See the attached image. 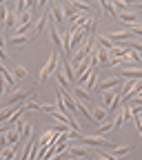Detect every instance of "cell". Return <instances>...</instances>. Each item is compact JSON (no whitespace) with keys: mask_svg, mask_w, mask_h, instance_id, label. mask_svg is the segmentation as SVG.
<instances>
[{"mask_svg":"<svg viewBox=\"0 0 142 160\" xmlns=\"http://www.w3.org/2000/svg\"><path fill=\"white\" fill-rule=\"evenodd\" d=\"M78 142H82V145H98V147H107L109 151L115 147V142H109V140L105 138V136H80L78 138Z\"/></svg>","mask_w":142,"mask_h":160,"instance_id":"cell-1","label":"cell"},{"mask_svg":"<svg viewBox=\"0 0 142 160\" xmlns=\"http://www.w3.org/2000/svg\"><path fill=\"white\" fill-rule=\"evenodd\" d=\"M58 58H60V53L58 51H53L51 56H49V60H47V65L40 69V76H38V82H45V80L56 71V67H58Z\"/></svg>","mask_w":142,"mask_h":160,"instance_id":"cell-2","label":"cell"},{"mask_svg":"<svg viewBox=\"0 0 142 160\" xmlns=\"http://www.w3.org/2000/svg\"><path fill=\"white\" fill-rule=\"evenodd\" d=\"M29 96H31V89H16V91H11L9 98H7V107H13L16 102H18V105L27 102Z\"/></svg>","mask_w":142,"mask_h":160,"instance_id":"cell-3","label":"cell"},{"mask_svg":"<svg viewBox=\"0 0 142 160\" xmlns=\"http://www.w3.org/2000/svg\"><path fill=\"white\" fill-rule=\"evenodd\" d=\"M122 85H125L122 76H113V78H105V80H100L95 89H100V91H111V89H115V87H122Z\"/></svg>","mask_w":142,"mask_h":160,"instance_id":"cell-4","label":"cell"},{"mask_svg":"<svg viewBox=\"0 0 142 160\" xmlns=\"http://www.w3.org/2000/svg\"><path fill=\"white\" fill-rule=\"evenodd\" d=\"M67 153H69V158H85L91 153V149L82 142H78V145H67Z\"/></svg>","mask_w":142,"mask_h":160,"instance_id":"cell-5","label":"cell"},{"mask_svg":"<svg viewBox=\"0 0 142 160\" xmlns=\"http://www.w3.org/2000/svg\"><path fill=\"white\" fill-rule=\"evenodd\" d=\"M53 76H56V80H58L60 89H67V91H71V89H73V85H71L69 80H67V76H65V69H62V67H56Z\"/></svg>","mask_w":142,"mask_h":160,"instance_id":"cell-6","label":"cell"},{"mask_svg":"<svg viewBox=\"0 0 142 160\" xmlns=\"http://www.w3.org/2000/svg\"><path fill=\"white\" fill-rule=\"evenodd\" d=\"M49 16L56 18V27H58V29L65 25V13H62V7H60V5H51V7H49Z\"/></svg>","mask_w":142,"mask_h":160,"instance_id":"cell-7","label":"cell"},{"mask_svg":"<svg viewBox=\"0 0 142 160\" xmlns=\"http://www.w3.org/2000/svg\"><path fill=\"white\" fill-rule=\"evenodd\" d=\"M49 18H51L49 11H47L45 16H40V18H38V22H36V27H33V36H40V33H42V31L49 27Z\"/></svg>","mask_w":142,"mask_h":160,"instance_id":"cell-8","label":"cell"},{"mask_svg":"<svg viewBox=\"0 0 142 160\" xmlns=\"http://www.w3.org/2000/svg\"><path fill=\"white\" fill-rule=\"evenodd\" d=\"M33 38H36V36H33V31H29L27 36H11V38H9V42H11L13 47H18V45H25V42H31Z\"/></svg>","mask_w":142,"mask_h":160,"instance_id":"cell-9","label":"cell"},{"mask_svg":"<svg viewBox=\"0 0 142 160\" xmlns=\"http://www.w3.org/2000/svg\"><path fill=\"white\" fill-rule=\"evenodd\" d=\"M113 100H115V89H111V91H102V107H105L107 111L111 109Z\"/></svg>","mask_w":142,"mask_h":160,"instance_id":"cell-10","label":"cell"},{"mask_svg":"<svg viewBox=\"0 0 142 160\" xmlns=\"http://www.w3.org/2000/svg\"><path fill=\"white\" fill-rule=\"evenodd\" d=\"M91 118L95 120V122H102V120L107 118V109L105 107H93L91 109Z\"/></svg>","mask_w":142,"mask_h":160,"instance_id":"cell-11","label":"cell"},{"mask_svg":"<svg viewBox=\"0 0 142 160\" xmlns=\"http://www.w3.org/2000/svg\"><path fill=\"white\" fill-rule=\"evenodd\" d=\"M60 36H62V49H65V53H71V31L65 29Z\"/></svg>","mask_w":142,"mask_h":160,"instance_id":"cell-12","label":"cell"},{"mask_svg":"<svg viewBox=\"0 0 142 160\" xmlns=\"http://www.w3.org/2000/svg\"><path fill=\"white\" fill-rule=\"evenodd\" d=\"M16 25H18V16H16V11H13V9H9L7 20H5V27H7V29H16Z\"/></svg>","mask_w":142,"mask_h":160,"instance_id":"cell-13","label":"cell"},{"mask_svg":"<svg viewBox=\"0 0 142 160\" xmlns=\"http://www.w3.org/2000/svg\"><path fill=\"white\" fill-rule=\"evenodd\" d=\"M62 69H65L67 80H69L71 85H76V73H73V69H71V65H69V60H65V62H62Z\"/></svg>","mask_w":142,"mask_h":160,"instance_id":"cell-14","label":"cell"},{"mask_svg":"<svg viewBox=\"0 0 142 160\" xmlns=\"http://www.w3.org/2000/svg\"><path fill=\"white\" fill-rule=\"evenodd\" d=\"M131 149H133L131 145H129V147H118V145H115V147L111 149V156H115V158H120V156H127Z\"/></svg>","mask_w":142,"mask_h":160,"instance_id":"cell-15","label":"cell"},{"mask_svg":"<svg viewBox=\"0 0 142 160\" xmlns=\"http://www.w3.org/2000/svg\"><path fill=\"white\" fill-rule=\"evenodd\" d=\"M11 73H13V78H27V76H29V73H27V69H25L22 65H13Z\"/></svg>","mask_w":142,"mask_h":160,"instance_id":"cell-16","label":"cell"},{"mask_svg":"<svg viewBox=\"0 0 142 160\" xmlns=\"http://www.w3.org/2000/svg\"><path fill=\"white\" fill-rule=\"evenodd\" d=\"M98 47H100V49H107V51H109V49H113V42H111L109 38H105V36H98Z\"/></svg>","mask_w":142,"mask_h":160,"instance_id":"cell-17","label":"cell"},{"mask_svg":"<svg viewBox=\"0 0 142 160\" xmlns=\"http://www.w3.org/2000/svg\"><path fill=\"white\" fill-rule=\"evenodd\" d=\"M111 129H113V120H107V122L100 125V129H98V133H95V136H105V133H109Z\"/></svg>","mask_w":142,"mask_h":160,"instance_id":"cell-18","label":"cell"},{"mask_svg":"<svg viewBox=\"0 0 142 160\" xmlns=\"http://www.w3.org/2000/svg\"><path fill=\"white\" fill-rule=\"evenodd\" d=\"M71 5H73V9H80V11H89V13L93 11V5H87V2H78V0H73Z\"/></svg>","mask_w":142,"mask_h":160,"instance_id":"cell-19","label":"cell"},{"mask_svg":"<svg viewBox=\"0 0 142 160\" xmlns=\"http://www.w3.org/2000/svg\"><path fill=\"white\" fill-rule=\"evenodd\" d=\"M120 113H122L125 122H127V120H131V118H133V113H131V105H129V102H125V107L120 109Z\"/></svg>","mask_w":142,"mask_h":160,"instance_id":"cell-20","label":"cell"},{"mask_svg":"<svg viewBox=\"0 0 142 160\" xmlns=\"http://www.w3.org/2000/svg\"><path fill=\"white\" fill-rule=\"evenodd\" d=\"M102 9H105V11H109V13H111L113 18H118V11H115V7H113L111 2H107V0H105V2H102Z\"/></svg>","mask_w":142,"mask_h":160,"instance_id":"cell-21","label":"cell"},{"mask_svg":"<svg viewBox=\"0 0 142 160\" xmlns=\"http://www.w3.org/2000/svg\"><path fill=\"white\" fill-rule=\"evenodd\" d=\"M7 13H9V7L5 2H0V22H5V20H7Z\"/></svg>","mask_w":142,"mask_h":160,"instance_id":"cell-22","label":"cell"},{"mask_svg":"<svg viewBox=\"0 0 142 160\" xmlns=\"http://www.w3.org/2000/svg\"><path fill=\"white\" fill-rule=\"evenodd\" d=\"M76 96H78V100H80V102H82V100H89V93H87L82 87H78V89H76Z\"/></svg>","mask_w":142,"mask_h":160,"instance_id":"cell-23","label":"cell"},{"mask_svg":"<svg viewBox=\"0 0 142 160\" xmlns=\"http://www.w3.org/2000/svg\"><path fill=\"white\" fill-rule=\"evenodd\" d=\"M125 125V118H122V113H115V120H113V129H120Z\"/></svg>","mask_w":142,"mask_h":160,"instance_id":"cell-24","label":"cell"},{"mask_svg":"<svg viewBox=\"0 0 142 160\" xmlns=\"http://www.w3.org/2000/svg\"><path fill=\"white\" fill-rule=\"evenodd\" d=\"M25 105H27V109H29V111H31V109H40V102H38V100H27Z\"/></svg>","mask_w":142,"mask_h":160,"instance_id":"cell-25","label":"cell"},{"mask_svg":"<svg viewBox=\"0 0 142 160\" xmlns=\"http://www.w3.org/2000/svg\"><path fill=\"white\" fill-rule=\"evenodd\" d=\"M40 109H42V111H47V113H51L56 107H53V105H40Z\"/></svg>","mask_w":142,"mask_h":160,"instance_id":"cell-26","label":"cell"},{"mask_svg":"<svg viewBox=\"0 0 142 160\" xmlns=\"http://www.w3.org/2000/svg\"><path fill=\"white\" fill-rule=\"evenodd\" d=\"M140 67H142V60H140Z\"/></svg>","mask_w":142,"mask_h":160,"instance_id":"cell-27","label":"cell"}]
</instances>
